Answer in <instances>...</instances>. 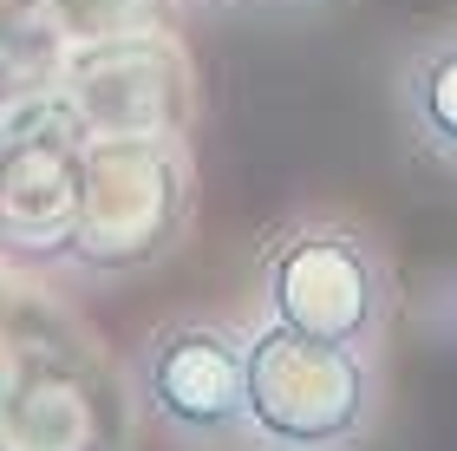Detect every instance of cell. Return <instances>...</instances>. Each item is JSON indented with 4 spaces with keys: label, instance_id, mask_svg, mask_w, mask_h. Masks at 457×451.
Returning <instances> with one entry per match:
<instances>
[{
    "label": "cell",
    "instance_id": "cell-5",
    "mask_svg": "<svg viewBox=\"0 0 457 451\" xmlns=\"http://www.w3.org/2000/svg\"><path fill=\"white\" fill-rule=\"evenodd\" d=\"M248 7H262V13H327L340 0H248Z\"/></svg>",
    "mask_w": 457,
    "mask_h": 451
},
{
    "label": "cell",
    "instance_id": "cell-4",
    "mask_svg": "<svg viewBox=\"0 0 457 451\" xmlns=\"http://www.w3.org/2000/svg\"><path fill=\"white\" fill-rule=\"evenodd\" d=\"M386 98H392L399 145L457 183V20L419 27L392 46Z\"/></svg>",
    "mask_w": 457,
    "mask_h": 451
},
{
    "label": "cell",
    "instance_id": "cell-7",
    "mask_svg": "<svg viewBox=\"0 0 457 451\" xmlns=\"http://www.w3.org/2000/svg\"><path fill=\"white\" fill-rule=\"evenodd\" d=\"M86 451H98V445H86Z\"/></svg>",
    "mask_w": 457,
    "mask_h": 451
},
{
    "label": "cell",
    "instance_id": "cell-1",
    "mask_svg": "<svg viewBox=\"0 0 457 451\" xmlns=\"http://www.w3.org/2000/svg\"><path fill=\"white\" fill-rule=\"evenodd\" d=\"M242 413L248 451H366L386 413L379 354L255 314L242 347Z\"/></svg>",
    "mask_w": 457,
    "mask_h": 451
},
{
    "label": "cell",
    "instance_id": "cell-2",
    "mask_svg": "<svg viewBox=\"0 0 457 451\" xmlns=\"http://www.w3.org/2000/svg\"><path fill=\"white\" fill-rule=\"evenodd\" d=\"M399 275L379 236L353 216L307 210L281 222L255 255V314L340 347H386Z\"/></svg>",
    "mask_w": 457,
    "mask_h": 451
},
{
    "label": "cell",
    "instance_id": "cell-6",
    "mask_svg": "<svg viewBox=\"0 0 457 451\" xmlns=\"http://www.w3.org/2000/svg\"><path fill=\"white\" fill-rule=\"evenodd\" d=\"M190 13H236V7H248V0H183Z\"/></svg>",
    "mask_w": 457,
    "mask_h": 451
},
{
    "label": "cell",
    "instance_id": "cell-3",
    "mask_svg": "<svg viewBox=\"0 0 457 451\" xmlns=\"http://www.w3.org/2000/svg\"><path fill=\"white\" fill-rule=\"evenodd\" d=\"M242 347V321L163 314L131 354V399L144 425L183 451H248Z\"/></svg>",
    "mask_w": 457,
    "mask_h": 451
}]
</instances>
